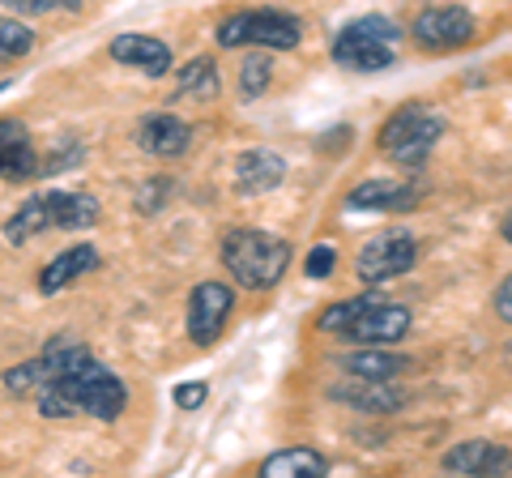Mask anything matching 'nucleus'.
<instances>
[{
  "label": "nucleus",
  "instance_id": "nucleus-31",
  "mask_svg": "<svg viewBox=\"0 0 512 478\" xmlns=\"http://www.w3.org/2000/svg\"><path fill=\"white\" fill-rule=\"evenodd\" d=\"M5 86H9V82H0V90H5Z\"/></svg>",
  "mask_w": 512,
  "mask_h": 478
},
{
  "label": "nucleus",
  "instance_id": "nucleus-9",
  "mask_svg": "<svg viewBox=\"0 0 512 478\" xmlns=\"http://www.w3.org/2000/svg\"><path fill=\"white\" fill-rule=\"evenodd\" d=\"M235 291L222 282H197L188 295V338L197 346H210L222 338V329L231 321Z\"/></svg>",
  "mask_w": 512,
  "mask_h": 478
},
{
  "label": "nucleus",
  "instance_id": "nucleus-23",
  "mask_svg": "<svg viewBox=\"0 0 512 478\" xmlns=\"http://www.w3.org/2000/svg\"><path fill=\"white\" fill-rule=\"evenodd\" d=\"M56 372L47 368V359H30V363H18V368H9L5 372V389L9 393H18V397H30V393H39L43 385H52Z\"/></svg>",
  "mask_w": 512,
  "mask_h": 478
},
{
  "label": "nucleus",
  "instance_id": "nucleus-27",
  "mask_svg": "<svg viewBox=\"0 0 512 478\" xmlns=\"http://www.w3.org/2000/svg\"><path fill=\"white\" fill-rule=\"evenodd\" d=\"M333 265H338V248H333V244H316V248L308 252V261H303L308 278H329Z\"/></svg>",
  "mask_w": 512,
  "mask_h": 478
},
{
  "label": "nucleus",
  "instance_id": "nucleus-19",
  "mask_svg": "<svg viewBox=\"0 0 512 478\" xmlns=\"http://www.w3.org/2000/svg\"><path fill=\"white\" fill-rule=\"evenodd\" d=\"M338 368L350 372V376H372V380H393V376H402L410 368V359L406 355H393V350H372V346H363L355 350V355H342L338 359Z\"/></svg>",
  "mask_w": 512,
  "mask_h": 478
},
{
  "label": "nucleus",
  "instance_id": "nucleus-24",
  "mask_svg": "<svg viewBox=\"0 0 512 478\" xmlns=\"http://www.w3.org/2000/svg\"><path fill=\"white\" fill-rule=\"evenodd\" d=\"M274 82V65H269V56H248L244 69H239V94L244 99H261Z\"/></svg>",
  "mask_w": 512,
  "mask_h": 478
},
{
  "label": "nucleus",
  "instance_id": "nucleus-7",
  "mask_svg": "<svg viewBox=\"0 0 512 478\" xmlns=\"http://www.w3.org/2000/svg\"><path fill=\"white\" fill-rule=\"evenodd\" d=\"M218 47H274V52H286V47H299L303 39V26L295 13H282V9H244V13H231L227 22H218L214 30Z\"/></svg>",
  "mask_w": 512,
  "mask_h": 478
},
{
  "label": "nucleus",
  "instance_id": "nucleus-25",
  "mask_svg": "<svg viewBox=\"0 0 512 478\" xmlns=\"http://www.w3.org/2000/svg\"><path fill=\"white\" fill-rule=\"evenodd\" d=\"M30 47H35V35H30L22 22L0 18V60H22Z\"/></svg>",
  "mask_w": 512,
  "mask_h": 478
},
{
  "label": "nucleus",
  "instance_id": "nucleus-12",
  "mask_svg": "<svg viewBox=\"0 0 512 478\" xmlns=\"http://www.w3.org/2000/svg\"><path fill=\"white\" fill-rule=\"evenodd\" d=\"M440 466L448 474H508L512 453L495 440H466V444H457V449H448L440 457Z\"/></svg>",
  "mask_w": 512,
  "mask_h": 478
},
{
  "label": "nucleus",
  "instance_id": "nucleus-10",
  "mask_svg": "<svg viewBox=\"0 0 512 478\" xmlns=\"http://www.w3.org/2000/svg\"><path fill=\"white\" fill-rule=\"evenodd\" d=\"M414 43L423 52H453V47H466L474 39V13L461 5H440V9H423L410 26Z\"/></svg>",
  "mask_w": 512,
  "mask_h": 478
},
{
  "label": "nucleus",
  "instance_id": "nucleus-30",
  "mask_svg": "<svg viewBox=\"0 0 512 478\" xmlns=\"http://www.w3.org/2000/svg\"><path fill=\"white\" fill-rule=\"evenodd\" d=\"M500 235H504V244H512V214L504 218V227H500Z\"/></svg>",
  "mask_w": 512,
  "mask_h": 478
},
{
  "label": "nucleus",
  "instance_id": "nucleus-8",
  "mask_svg": "<svg viewBox=\"0 0 512 478\" xmlns=\"http://www.w3.org/2000/svg\"><path fill=\"white\" fill-rule=\"evenodd\" d=\"M414 261H419V244H414L410 231H380L363 244L359 261H355V274L367 286H384V282L410 274Z\"/></svg>",
  "mask_w": 512,
  "mask_h": 478
},
{
  "label": "nucleus",
  "instance_id": "nucleus-21",
  "mask_svg": "<svg viewBox=\"0 0 512 478\" xmlns=\"http://www.w3.org/2000/svg\"><path fill=\"white\" fill-rule=\"evenodd\" d=\"M43 359H47V368H52L56 376H69V372H77V368H86L94 355H90L86 342L73 338V333H60V338H52V342L43 346Z\"/></svg>",
  "mask_w": 512,
  "mask_h": 478
},
{
  "label": "nucleus",
  "instance_id": "nucleus-6",
  "mask_svg": "<svg viewBox=\"0 0 512 478\" xmlns=\"http://www.w3.org/2000/svg\"><path fill=\"white\" fill-rule=\"evenodd\" d=\"M402 39V26L384 13H367L355 18L338 39H333V60L342 69H359V73H380L393 65V47Z\"/></svg>",
  "mask_w": 512,
  "mask_h": 478
},
{
  "label": "nucleus",
  "instance_id": "nucleus-13",
  "mask_svg": "<svg viewBox=\"0 0 512 478\" xmlns=\"http://www.w3.org/2000/svg\"><path fill=\"white\" fill-rule=\"evenodd\" d=\"M43 163L35 154V141H30L26 124L18 120H0V180H30V175H39Z\"/></svg>",
  "mask_w": 512,
  "mask_h": 478
},
{
  "label": "nucleus",
  "instance_id": "nucleus-28",
  "mask_svg": "<svg viewBox=\"0 0 512 478\" xmlns=\"http://www.w3.org/2000/svg\"><path fill=\"white\" fill-rule=\"evenodd\" d=\"M205 397H210V389H205L201 380H197V385H180V389H175V406H180V410H197Z\"/></svg>",
  "mask_w": 512,
  "mask_h": 478
},
{
  "label": "nucleus",
  "instance_id": "nucleus-4",
  "mask_svg": "<svg viewBox=\"0 0 512 478\" xmlns=\"http://www.w3.org/2000/svg\"><path fill=\"white\" fill-rule=\"evenodd\" d=\"M99 222V201L82 197V193H39L18 205V214L5 222V239L9 244H26L30 235H39L47 227H64V231H86Z\"/></svg>",
  "mask_w": 512,
  "mask_h": 478
},
{
  "label": "nucleus",
  "instance_id": "nucleus-14",
  "mask_svg": "<svg viewBox=\"0 0 512 478\" xmlns=\"http://www.w3.org/2000/svg\"><path fill=\"white\" fill-rule=\"evenodd\" d=\"M286 180V158L278 150H244L235 158V188L244 197H261Z\"/></svg>",
  "mask_w": 512,
  "mask_h": 478
},
{
  "label": "nucleus",
  "instance_id": "nucleus-2",
  "mask_svg": "<svg viewBox=\"0 0 512 478\" xmlns=\"http://www.w3.org/2000/svg\"><path fill=\"white\" fill-rule=\"evenodd\" d=\"M320 333H338V338L355 342V346H393L406 338L410 329V308L393 304L380 295H359V299H342L316 316Z\"/></svg>",
  "mask_w": 512,
  "mask_h": 478
},
{
  "label": "nucleus",
  "instance_id": "nucleus-5",
  "mask_svg": "<svg viewBox=\"0 0 512 478\" xmlns=\"http://www.w3.org/2000/svg\"><path fill=\"white\" fill-rule=\"evenodd\" d=\"M444 137V116L431 111L427 103H406L397 107L380 129V150L402 167H423L427 154L440 146Z\"/></svg>",
  "mask_w": 512,
  "mask_h": 478
},
{
  "label": "nucleus",
  "instance_id": "nucleus-15",
  "mask_svg": "<svg viewBox=\"0 0 512 478\" xmlns=\"http://www.w3.org/2000/svg\"><path fill=\"white\" fill-rule=\"evenodd\" d=\"M111 60H120V65L137 69V73H150V77H163L171 73V47L154 35H120L111 39Z\"/></svg>",
  "mask_w": 512,
  "mask_h": 478
},
{
  "label": "nucleus",
  "instance_id": "nucleus-26",
  "mask_svg": "<svg viewBox=\"0 0 512 478\" xmlns=\"http://www.w3.org/2000/svg\"><path fill=\"white\" fill-rule=\"evenodd\" d=\"M13 13H30V18H43V13H77L82 0H0Z\"/></svg>",
  "mask_w": 512,
  "mask_h": 478
},
{
  "label": "nucleus",
  "instance_id": "nucleus-17",
  "mask_svg": "<svg viewBox=\"0 0 512 478\" xmlns=\"http://www.w3.org/2000/svg\"><path fill=\"white\" fill-rule=\"evenodd\" d=\"M90 269H99V248L94 244H73V248H64L60 257L47 261V269L39 274V291L56 295V291H64V286H73L82 274H90Z\"/></svg>",
  "mask_w": 512,
  "mask_h": 478
},
{
  "label": "nucleus",
  "instance_id": "nucleus-22",
  "mask_svg": "<svg viewBox=\"0 0 512 478\" xmlns=\"http://www.w3.org/2000/svg\"><path fill=\"white\" fill-rule=\"evenodd\" d=\"M175 82H180V94H188V99H214L218 94V69H214V60L210 56H197V60H188V65L175 73Z\"/></svg>",
  "mask_w": 512,
  "mask_h": 478
},
{
  "label": "nucleus",
  "instance_id": "nucleus-16",
  "mask_svg": "<svg viewBox=\"0 0 512 478\" xmlns=\"http://www.w3.org/2000/svg\"><path fill=\"white\" fill-rule=\"evenodd\" d=\"M137 141L141 150L154 154V158H180L188 146H192V129L180 120V116H146L137 124Z\"/></svg>",
  "mask_w": 512,
  "mask_h": 478
},
{
  "label": "nucleus",
  "instance_id": "nucleus-3",
  "mask_svg": "<svg viewBox=\"0 0 512 478\" xmlns=\"http://www.w3.org/2000/svg\"><path fill=\"white\" fill-rule=\"evenodd\" d=\"M222 265L231 269V278L248 291H269L286 278L291 269V244L274 231H252L239 227L222 239Z\"/></svg>",
  "mask_w": 512,
  "mask_h": 478
},
{
  "label": "nucleus",
  "instance_id": "nucleus-29",
  "mask_svg": "<svg viewBox=\"0 0 512 478\" xmlns=\"http://www.w3.org/2000/svg\"><path fill=\"white\" fill-rule=\"evenodd\" d=\"M495 316L512 325V274L500 282V291H495Z\"/></svg>",
  "mask_w": 512,
  "mask_h": 478
},
{
  "label": "nucleus",
  "instance_id": "nucleus-18",
  "mask_svg": "<svg viewBox=\"0 0 512 478\" xmlns=\"http://www.w3.org/2000/svg\"><path fill=\"white\" fill-rule=\"evenodd\" d=\"M346 205L350 210H414L419 205V188L402 180H367L359 188H350Z\"/></svg>",
  "mask_w": 512,
  "mask_h": 478
},
{
  "label": "nucleus",
  "instance_id": "nucleus-20",
  "mask_svg": "<svg viewBox=\"0 0 512 478\" xmlns=\"http://www.w3.org/2000/svg\"><path fill=\"white\" fill-rule=\"evenodd\" d=\"M261 474L265 478H320V474H329V461L316 449H282L265 457Z\"/></svg>",
  "mask_w": 512,
  "mask_h": 478
},
{
  "label": "nucleus",
  "instance_id": "nucleus-11",
  "mask_svg": "<svg viewBox=\"0 0 512 478\" xmlns=\"http://www.w3.org/2000/svg\"><path fill=\"white\" fill-rule=\"evenodd\" d=\"M333 402H342L350 410H367V414H393V410H402L406 402V393L393 385V380H372V376H350L338 380V385H329L325 389Z\"/></svg>",
  "mask_w": 512,
  "mask_h": 478
},
{
  "label": "nucleus",
  "instance_id": "nucleus-1",
  "mask_svg": "<svg viewBox=\"0 0 512 478\" xmlns=\"http://www.w3.org/2000/svg\"><path fill=\"white\" fill-rule=\"evenodd\" d=\"M35 397H39L43 419H77V414H90V419H99V423H116L128 406L124 380L94 359L69 376H56L52 385H43Z\"/></svg>",
  "mask_w": 512,
  "mask_h": 478
}]
</instances>
